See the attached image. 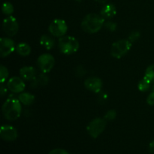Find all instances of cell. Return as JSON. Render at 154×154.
<instances>
[{"mask_svg": "<svg viewBox=\"0 0 154 154\" xmlns=\"http://www.w3.org/2000/svg\"><path fill=\"white\" fill-rule=\"evenodd\" d=\"M40 45L46 50H51L54 46V40L48 35H43L40 38Z\"/></svg>", "mask_w": 154, "mask_h": 154, "instance_id": "2e32d148", "label": "cell"}, {"mask_svg": "<svg viewBox=\"0 0 154 154\" xmlns=\"http://www.w3.org/2000/svg\"><path fill=\"white\" fill-rule=\"evenodd\" d=\"M84 87L86 89L93 93H98L101 92L102 88V81L97 77L88 78L84 81Z\"/></svg>", "mask_w": 154, "mask_h": 154, "instance_id": "7c38bea8", "label": "cell"}, {"mask_svg": "<svg viewBox=\"0 0 154 154\" xmlns=\"http://www.w3.org/2000/svg\"><path fill=\"white\" fill-rule=\"evenodd\" d=\"M132 47V42L128 39H122L114 42L111 46V54L116 59H120L126 55Z\"/></svg>", "mask_w": 154, "mask_h": 154, "instance_id": "277c9868", "label": "cell"}, {"mask_svg": "<svg viewBox=\"0 0 154 154\" xmlns=\"http://www.w3.org/2000/svg\"><path fill=\"white\" fill-rule=\"evenodd\" d=\"M140 36H141V33H140V32L134 31L132 32H131L130 35H129V40L132 43V42H136V41L139 38Z\"/></svg>", "mask_w": 154, "mask_h": 154, "instance_id": "d4e9b609", "label": "cell"}, {"mask_svg": "<svg viewBox=\"0 0 154 154\" xmlns=\"http://www.w3.org/2000/svg\"><path fill=\"white\" fill-rule=\"evenodd\" d=\"M49 32L55 37H63L67 32L68 26L66 21L61 19H56L50 23Z\"/></svg>", "mask_w": 154, "mask_h": 154, "instance_id": "52a82bcc", "label": "cell"}, {"mask_svg": "<svg viewBox=\"0 0 154 154\" xmlns=\"http://www.w3.org/2000/svg\"><path fill=\"white\" fill-rule=\"evenodd\" d=\"M48 154H69V152L66 151L64 149H60V148H57L52 150Z\"/></svg>", "mask_w": 154, "mask_h": 154, "instance_id": "484cf974", "label": "cell"}, {"mask_svg": "<svg viewBox=\"0 0 154 154\" xmlns=\"http://www.w3.org/2000/svg\"><path fill=\"white\" fill-rule=\"evenodd\" d=\"M75 1H76V2H81V1H82V0H75Z\"/></svg>", "mask_w": 154, "mask_h": 154, "instance_id": "4dcf8cb0", "label": "cell"}, {"mask_svg": "<svg viewBox=\"0 0 154 154\" xmlns=\"http://www.w3.org/2000/svg\"><path fill=\"white\" fill-rule=\"evenodd\" d=\"M25 83L19 77H12L7 83V87L10 91L14 93H22L25 89Z\"/></svg>", "mask_w": 154, "mask_h": 154, "instance_id": "8fae6325", "label": "cell"}, {"mask_svg": "<svg viewBox=\"0 0 154 154\" xmlns=\"http://www.w3.org/2000/svg\"><path fill=\"white\" fill-rule=\"evenodd\" d=\"M144 78H147L150 83H154V65H150L147 68L144 74Z\"/></svg>", "mask_w": 154, "mask_h": 154, "instance_id": "ffe728a7", "label": "cell"}, {"mask_svg": "<svg viewBox=\"0 0 154 154\" xmlns=\"http://www.w3.org/2000/svg\"><path fill=\"white\" fill-rule=\"evenodd\" d=\"M2 29L7 35L10 37L14 36L19 30V25L16 18L11 15L5 18L2 23Z\"/></svg>", "mask_w": 154, "mask_h": 154, "instance_id": "ba28073f", "label": "cell"}, {"mask_svg": "<svg viewBox=\"0 0 154 154\" xmlns=\"http://www.w3.org/2000/svg\"><path fill=\"white\" fill-rule=\"evenodd\" d=\"M55 64L54 57L51 54H44L39 56L37 60V66L43 73H48L54 68Z\"/></svg>", "mask_w": 154, "mask_h": 154, "instance_id": "8992f818", "label": "cell"}, {"mask_svg": "<svg viewBox=\"0 0 154 154\" xmlns=\"http://www.w3.org/2000/svg\"><path fill=\"white\" fill-rule=\"evenodd\" d=\"M116 117H117V111L115 110H110L105 114L104 118L106 120L111 121V120H114L116 118Z\"/></svg>", "mask_w": 154, "mask_h": 154, "instance_id": "603a6c76", "label": "cell"}, {"mask_svg": "<svg viewBox=\"0 0 154 154\" xmlns=\"http://www.w3.org/2000/svg\"><path fill=\"white\" fill-rule=\"evenodd\" d=\"M59 48L66 55L75 54L79 49V42L72 36H63L59 39Z\"/></svg>", "mask_w": 154, "mask_h": 154, "instance_id": "3957f363", "label": "cell"}, {"mask_svg": "<svg viewBox=\"0 0 154 154\" xmlns=\"http://www.w3.org/2000/svg\"><path fill=\"white\" fill-rule=\"evenodd\" d=\"M9 72L7 68L5 66H4L3 65H2L0 66V83L2 84H4L5 81L7 80V78H8Z\"/></svg>", "mask_w": 154, "mask_h": 154, "instance_id": "7402d4cb", "label": "cell"}, {"mask_svg": "<svg viewBox=\"0 0 154 154\" xmlns=\"http://www.w3.org/2000/svg\"><path fill=\"white\" fill-rule=\"evenodd\" d=\"M96 1L97 2L101 3V4H105V3H106L108 0H96Z\"/></svg>", "mask_w": 154, "mask_h": 154, "instance_id": "f546056e", "label": "cell"}, {"mask_svg": "<svg viewBox=\"0 0 154 154\" xmlns=\"http://www.w3.org/2000/svg\"><path fill=\"white\" fill-rule=\"evenodd\" d=\"M104 26H105V27L107 29H108L111 32L115 31V30L117 29V23L114 22H111V21H108V22H106L105 24H104Z\"/></svg>", "mask_w": 154, "mask_h": 154, "instance_id": "cb8c5ba5", "label": "cell"}, {"mask_svg": "<svg viewBox=\"0 0 154 154\" xmlns=\"http://www.w3.org/2000/svg\"><path fill=\"white\" fill-rule=\"evenodd\" d=\"M106 125L107 122L105 118L97 117L89 123L87 126V131L92 138H97L105 131Z\"/></svg>", "mask_w": 154, "mask_h": 154, "instance_id": "5b68a950", "label": "cell"}, {"mask_svg": "<svg viewBox=\"0 0 154 154\" xmlns=\"http://www.w3.org/2000/svg\"><path fill=\"white\" fill-rule=\"evenodd\" d=\"M153 91H154V87H153Z\"/></svg>", "mask_w": 154, "mask_h": 154, "instance_id": "1f68e13d", "label": "cell"}, {"mask_svg": "<svg viewBox=\"0 0 154 154\" xmlns=\"http://www.w3.org/2000/svg\"><path fill=\"white\" fill-rule=\"evenodd\" d=\"M149 151L151 154H154V141H151L149 144Z\"/></svg>", "mask_w": 154, "mask_h": 154, "instance_id": "f1b7e54d", "label": "cell"}, {"mask_svg": "<svg viewBox=\"0 0 154 154\" xmlns=\"http://www.w3.org/2000/svg\"><path fill=\"white\" fill-rule=\"evenodd\" d=\"M2 13L4 14L10 16L14 12V6L12 5L11 3L6 2L3 3L2 7Z\"/></svg>", "mask_w": 154, "mask_h": 154, "instance_id": "44dd1931", "label": "cell"}, {"mask_svg": "<svg viewBox=\"0 0 154 154\" xmlns=\"http://www.w3.org/2000/svg\"><path fill=\"white\" fill-rule=\"evenodd\" d=\"M16 51L18 54L23 57L29 55L31 53V48L26 43H20L16 46Z\"/></svg>", "mask_w": 154, "mask_h": 154, "instance_id": "ac0fdd59", "label": "cell"}, {"mask_svg": "<svg viewBox=\"0 0 154 154\" xmlns=\"http://www.w3.org/2000/svg\"><path fill=\"white\" fill-rule=\"evenodd\" d=\"M16 50V46L12 39L9 38H2L0 39V56L6 57Z\"/></svg>", "mask_w": 154, "mask_h": 154, "instance_id": "9c48e42d", "label": "cell"}, {"mask_svg": "<svg viewBox=\"0 0 154 154\" xmlns=\"http://www.w3.org/2000/svg\"><path fill=\"white\" fill-rule=\"evenodd\" d=\"M147 103L149 105H154V91L152 92L147 98Z\"/></svg>", "mask_w": 154, "mask_h": 154, "instance_id": "4316f807", "label": "cell"}, {"mask_svg": "<svg viewBox=\"0 0 154 154\" xmlns=\"http://www.w3.org/2000/svg\"><path fill=\"white\" fill-rule=\"evenodd\" d=\"M100 14L105 19H111L117 14V8L113 4H106L102 7Z\"/></svg>", "mask_w": 154, "mask_h": 154, "instance_id": "5bb4252c", "label": "cell"}, {"mask_svg": "<svg viewBox=\"0 0 154 154\" xmlns=\"http://www.w3.org/2000/svg\"><path fill=\"white\" fill-rule=\"evenodd\" d=\"M20 77L23 80L32 81L35 78L37 74H36V70L34 67L25 66V67H23L20 69Z\"/></svg>", "mask_w": 154, "mask_h": 154, "instance_id": "4fadbf2b", "label": "cell"}, {"mask_svg": "<svg viewBox=\"0 0 154 154\" xmlns=\"http://www.w3.org/2000/svg\"><path fill=\"white\" fill-rule=\"evenodd\" d=\"M2 114L5 118L10 121L16 120L20 117L22 106L19 99L10 96L6 99L2 105Z\"/></svg>", "mask_w": 154, "mask_h": 154, "instance_id": "6da1fadb", "label": "cell"}, {"mask_svg": "<svg viewBox=\"0 0 154 154\" xmlns=\"http://www.w3.org/2000/svg\"><path fill=\"white\" fill-rule=\"evenodd\" d=\"M105 24V18L97 14H89L81 22V28L84 32L90 34L99 32Z\"/></svg>", "mask_w": 154, "mask_h": 154, "instance_id": "7a4b0ae2", "label": "cell"}, {"mask_svg": "<svg viewBox=\"0 0 154 154\" xmlns=\"http://www.w3.org/2000/svg\"><path fill=\"white\" fill-rule=\"evenodd\" d=\"M18 99L24 105H31L35 101V96L29 93H22L18 96Z\"/></svg>", "mask_w": 154, "mask_h": 154, "instance_id": "e0dca14e", "label": "cell"}, {"mask_svg": "<svg viewBox=\"0 0 154 154\" xmlns=\"http://www.w3.org/2000/svg\"><path fill=\"white\" fill-rule=\"evenodd\" d=\"M150 84H151V83H150L147 78L144 77V78L139 81V83H138V90H139L141 92L147 91V90L150 89Z\"/></svg>", "mask_w": 154, "mask_h": 154, "instance_id": "d6986e66", "label": "cell"}, {"mask_svg": "<svg viewBox=\"0 0 154 154\" xmlns=\"http://www.w3.org/2000/svg\"><path fill=\"white\" fill-rule=\"evenodd\" d=\"M0 137L5 141H14L17 138L18 132L14 126L3 125L0 129Z\"/></svg>", "mask_w": 154, "mask_h": 154, "instance_id": "30bf717a", "label": "cell"}, {"mask_svg": "<svg viewBox=\"0 0 154 154\" xmlns=\"http://www.w3.org/2000/svg\"><path fill=\"white\" fill-rule=\"evenodd\" d=\"M7 89L8 87L6 88V87H5V86L3 85V84H1V87H0V93H1L2 96H4L6 94V93H7Z\"/></svg>", "mask_w": 154, "mask_h": 154, "instance_id": "83f0119b", "label": "cell"}, {"mask_svg": "<svg viewBox=\"0 0 154 154\" xmlns=\"http://www.w3.org/2000/svg\"><path fill=\"white\" fill-rule=\"evenodd\" d=\"M48 81H49L48 78L45 75V73L42 72V74L36 75L35 78L32 81L31 87L33 88H36V87L45 86L48 84Z\"/></svg>", "mask_w": 154, "mask_h": 154, "instance_id": "9a60e30c", "label": "cell"}]
</instances>
